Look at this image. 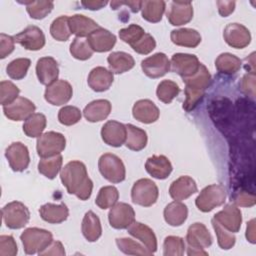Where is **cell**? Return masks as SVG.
Segmentation results:
<instances>
[{
  "label": "cell",
  "instance_id": "cell-53",
  "mask_svg": "<svg viewBox=\"0 0 256 256\" xmlns=\"http://www.w3.org/2000/svg\"><path fill=\"white\" fill-rule=\"evenodd\" d=\"M18 252L17 244L11 235L0 236V256H15Z\"/></svg>",
  "mask_w": 256,
  "mask_h": 256
},
{
  "label": "cell",
  "instance_id": "cell-30",
  "mask_svg": "<svg viewBox=\"0 0 256 256\" xmlns=\"http://www.w3.org/2000/svg\"><path fill=\"white\" fill-rule=\"evenodd\" d=\"M111 108V103L108 100L98 99L87 104L83 110V114L87 121L99 122L109 116Z\"/></svg>",
  "mask_w": 256,
  "mask_h": 256
},
{
  "label": "cell",
  "instance_id": "cell-16",
  "mask_svg": "<svg viewBox=\"0 0 256 256\" xmlns=\"http://www.w3.org/2000/svg\"><path fill=\"white\" fill-rule=\"evenodd\" d=\"M35 109V104L25 97H18L12 103L3 106L5 116L13 121L26 120L34 113Z\"/></svg>",
  "mask_w": 256,
  "mask_h": 256
},
{
  "label": "cell",
  "instance_id": "cell-39",
  "mask_svg": "<svg viewBox=\"0 0 256 256\" xmlns=\"http://www.w3.org/2000/svg\"><path fill=\"white\" fill-rule=\"evenodd\" d=\"M62 163L63 158L61 154L53 157L42 158L38 163V171L45 177L49 179H54L61 170Z\"/></svg>",
  "mask_w": 256,
  "mask_h": 256
},
{
  "label": "cell",
  "instance_id": "cell-19",
  "mask_svg": "<svg viewBox=\"0 0 256 256\" xmlns=\"http://www.w3.org/2000/svg\"><path fill=\"white\" fill-rule=\"evenodd\" d=\"M167 19L173 26H181L193 18V6L189 1H172L166 13Z\"/></svg>",
  "mask_w": 256,
  "mask_h": 256
},
{
  "label": "cell",
  "instance_id": "cell-61",
  "mask_svg": "<svg viewBox=\"0 0 256 256\" xmlns=\"http://www.w3.org/2000/svg\"><path fill=\"white\" fill-rule=\"evenodd\" d=\"M188 255H207L208 253L205 252L203 249H193L188 247Z\"/></svg>",
  "mask_w": 256,
  "mask_h": 256
},
{
  "label": "cell",
  "instance_id": "cell-5",
  "mask_svg": "<svg viewBox=\"0 0 256 256\" xmlns=\"http://www.w3.org/2000/svg\"><path fill=\"white\" fill-rule=\"evenodd\" d=\"M98 168L102 176L111 183H120L125 179V166L115 154L105 153L101 155L98 161Z\"/></svg>",
  "mask_w": 256,
  "mask_h": 256
},
{
  "label": "cell",
  "instance_id": "cell-20",
  "mask_svg": "<svg viewBox=\"0 0 256 256\" xmlns=\"http://www.w3.org/2000/svg\"><path fill=\"white\" fill-rule=\"evenodd\" d=\"M186 240L189 248L205 249L212 244V236L203 223L196 222L189 226Z\"/></svg>",
  "mask_w": 256,
  "mask_h": 256
},
{
  "label": "cell",
  "instance_id": "cell-10",
  "mask_svg": "<svg viewBox=\"0 0 256 256\" xmlns=\"http://www.w3.org/2000/svg\"><path fill=\"white\" fill-rule=\"evenodd\" d=\"M108 220L111 227L115 229H127L133 222H135L134 209L127 203H116L109 211Z\"/></svg>",
  "mask_w": 256,
  "mask_h": 256
},
{
  "label": "cell",
  "instance_id": "cell-42",
  "mask_svg": "<svg viewBox=\"0 0 256 256\" xmlns=\"http://www.w3.org/2000/svg\"><path fill=\"white\" fill-rule=\"evenodd\" d=\"M69 17L63 15L53 20L50 26V33L57 41H67L71 36V30L69 27Z\"/></svg>",
  "mask_w": 256,
  "mask_h": 256
},
{
  "label": "cell",
  "instance_id": "cell-48",
  "mask_svg": "<svg viewBox=\"0 0 256 256\" xmlns=\"http://www.w3.org/2000/svg\"><path fill=\"white\" fill-rule=\"evenodd\" d=\"M185 242L178 236H167L163 243V254L165 256H181L185 251Z\"/></svg>",
  "mask_w": 256,
  "mask_h": 256
},
{
  "label": "cell",
  "instance_id": "cell-1",
  "mask_svg": "<svg viewBox=\"0 0 256 256\" xmlns=\"http://www.w3.org/2000/svg\"><path fill=\"white\" fill-rule=\"evenodd\" d=\"M60 179L69 194H74L83 201L90 198L93 182L88 177L85 164L81 161L68 162L60 172Z\"/></svg>",
  "mask_w": 256,
  "mask_h": 256
},
{
  "label": "cell",
  "instance_id": "cell-27",
  "mask_svg": "<svg viewBox=\"0 0 256 256\" xmlns=\"http://www.w3.org/2000/svg\"><path fill=\"white\" fill-rule=\"evenodd\" d=\"M128 233L139 239L144 246L151 252L154 253L157 250V239L153 230L140 222H133L128 228Z\"/></svg>",
  "mask_w": 256,
  "mask_h": 256
},
{
  "label": "cell",
  "instance_id": "cell-57",
  "mask_svg": "<svg viewBox=\"0 0 256 256\" xmlns=\"http://www.w3.org/2000/svg\"><path fill=\"white\" fill-rule=\"evenodd\" d=\"M40 256H44V255H60L63 256L65 255V250L64 247L62 245V243L60 241H52L51 244L44 249L43 251H41L39 253Z\"/></svg>",
  "mask_w": 256,
  "mask_h": 256
},
{
  "label": "cell",
  "instance_id": "cell-46",
  "mask_svg": "<svg viewBox=\"0 0 256 256\" xmlns=\"http://www.w3.org/2000/svg\"><path fill=\"white\" fill-rule=\"evenodd\" d=\"M93 52L87 39L76 37L70 44V53L75 59L82 61L87 60L93 55Z\"/></svg>",
  "mask_w": 256,
  "mask_h": 256
},
{
  "label": "cell",
  "instance_id": "cell-9",
  "mask_svg": "<svg viewBox=\"0 0 256 256\" xmlns=\"http://www.w3.org/2000/svg\"><path fill=\"white\" fill-rule=\"evenodd\" d=\"M200 61L196 55L187 53L173 54L170 66L173 72L180 75L183 79L193 76L200 68Z\"/></svg>",
  "mask_w": 256,
  "mask_h": 256
},
{
  "label": "cell",
  "instance_id": "cell-18",
  "mask_svg": "<svg viewBox=\"0 0 256 256\" xmlns=\"http://www.w3.org/2000/svg\"><path fill=\"white\" fill-rule=\"evenodd\" d=\"M127 128L126 125L115 120L106 122L101 129L102 140L112 147H120L126 141Z\"/></svg>",
  "mask_w": 256,
  "mask_h": 256
},
{
  "label": "cell",
  "instance_id": "cell-36",
  "mask_svg": "<svg viewBox=\"0 0 256 256\" xmlns=\"http://www.w3.org/2000/svg\"><path fill=\"white\" fill-rule=\"evenodd\" d=\"M166 3L162 0L160 1H142L141 3V12L142 17L148 22L157 23L161 21L162 16L165 12Z\"/></svg>",
  "mask_w": 256,
  "mask_h": 256
},
{
  "label": "cell",
  "instance_id": "cell-7",
  "mask_svg": "<svg viewBox=\"0 0 256 256\" xmlns=\"http://www.w3.org/2000/svg\"><path fill=\"white\" fill-rule=\"evenodd\" d=\"M66 146V139L63 134L49 131L37 139V153L41 158H48L59 155Z\"/></svg>",
  "mask_w": 256,
  "mask_h": 256
},
{
  "label": "cell",
  "instance_id": "cell-49",
  "mask_svg": "<svg viewBox=\"0 0 256 256\" xmlns=\"http://www.w3.org/2000/svg\"><path fill=\"white\" fill-rule=\"evenodd\" d=\"M145 33L146 32L141 26L137 24H131L128 27L119 30V37L123 42L129 44L132 47L144 36Z\"/></svg>",
  "mask_w": 256,
  "mask_h": 256
},
{
  "label": "cell",
  "instance_id": "cell-22",
  "mask_svg": "<svg viewBox=\"0 0 256 256\" xmlns=\"http://www.w3.org/2000/svg\"><path fill=\"white\" fill-rule=\"evenodd\" d=\"M198 191L197 184L190 176H181L173 181L169 187V194L172 199L182 201L189 198Z\"/></svg>",
  "mask_w": 256,
  "mask_h": 256
},
{
  "label": "cell",
  "instance_id": "cell-33",
  "mask_svg": "<svg viewBox=\"0 0 256 256\" xmlns=\"http://www.w3.org/2000/svg\"><path fill=\"white\" fill-rule=\"evenodd\" d=\"M81 230H82L83 236L89 242H95L100 238L102 234L101 222L99 217L93 211H88L84 215V218L82 220Z\"/></svg>",
  "mask_w": 256,
  "mask_h": 256
},
{
  "label": "cell",
  "instance_id": "cell-35",
  "mask_svg": "<svg viewBox=\"0 0 256 256\" xmlns=\"http://www.w3.org/2000/svg\"><path fill=\"white\" fill-rule=\"evenodd\" d=\"M127 136L125 145L128 149L133 151H140L146 147L147 144V133L145 130L136 127L132 124H127Z\"/></svg>",
  "mask_w": 256,
  "mask_h": 256
},
{
  "label": "cell",
  "instance_id": "cell-60",
  "mask_svg": "<svg viewBox=\"0 0 256 256\" xmlns=\"http://www.w3.org/2000/svg\"><path fill=\"white\" fill-rule=\"evenodd\" d=\"M246 238L252 244L255 243V219H251L247 223L246 227Z\"/></svg>",
  "mask_w": 256,
  "mask_h": 256
},
{
  "label": "cell",
  "instance_id": "cell-34",
  "mask_svg": "<svg viewBox=\"0 0 256 256\" xmlns=\"http://www.w3.org/2000/svg\"><path fill=\"white\" fill-rule=\"evenodd\" d=\"M110 71L115 74H121L129 71L135 65L134 58L123 51H116L109 54L107 57Z\"/></svg>",
  "mask_w": 256,
  "mask_h": 256
},
{
  "label": "cell",
  "instance_id": "cell-21",
  "mask_svg": "<svg viewBox=\"0 0 256 256\" xmlns=\"http://www.w3.org/2000/svg\"><path fill=\"white\" fill-rule=\"evenodd\" d=\"M36 74L41 84L49 86L54 83L59 75L57 61L50 56L40 58L36 64Z\"/></svg>",
  "mask_w": 256,
  "mask_h": 256
},
{
  "label": "cell",
  "instance_id": "cell-56",
  "mask_svg": "<svg viewBox=\"0 0 256 256\" xmlns=\"http://www.w3.org/2000/svg\"><path fill=\"white\" fill-rule=\"evenodd\" d=\"M255 75L254 72L251 73H247L246 75H244V77L242 78L241 84H240V88L241 91L247 95H251L252 97H254V87H255Z\"/></svg>",
  "mask_w": 256,
  "mask_h": 256
},
{
  "label": "cell",
  "instance_id": "cell-12",
  "mask_svg": "<svg viewBox=\"0 0 256 256\" xmlns=\"http://www.w3.org/2000/svg\"><path fill=\"white\" fill-rule=\"evenodd\" d=\"M73 95V89L71 84L66 80H57L54 83L47 86L44 98L45 100L55 106L66 104Z\"/></svg>",
  "mask_w": 256,
  "mask_h": 256
},
{
  "label": "cell",
  "instance_id": "cell-25",
  "mask_svg": "<svg viewBox=\"0 0 256 256\" xmlns=\"http://www.w3.org/2000/svg\"><path fill=\"white\" fill-rule=\"evenodd\" d=\"M114 80L113 73L104 67L93 68L88 75V85L96 92H103L110 88Z\"/></svg>",
  "mask_w": 256,
  "mask_h": 256
},
{
  "label": "cell",
  "instance_id": "cell-11",
  "mask_svg": "<svg viewBox=\"0 0 256 256\" xmlns=\"http://www.w3.org/2000/svg\"><path fill=\"white\" fill-rule=\"evenodd\" d=\"M13 37L16 43L20 44L27 50L37 51L42 49L45 45V35L43 31L35 25L27 26L24 30Z\"/></svg>",
  "mask_w": 256,
  "mask_h": 256
},
{
  "label": "cell",
  "instance_id": "cell-2",
  "mask_svg": "<svg viewBox=\"0 0 256 256\" xmlns=\"http://www.w3.org/2000/svg\"><path fill=\"white\" fill-rule=\"evenodd\" d=\"M185 83V101L183 103V109L187 112L192 111L201 102L204 97L206 89L211 84V74L205 65L201 63L199 70L191 77L184 78Z\"/></svg>",
  "mask_w": 256,
  "mask_h": 256
},
{
  "label": "cell",
  "instance_id": "cell-45",
  "mask_svg": "<svg viewBox=\"0 0 256 256\" xmlns=\"http://www.w3.org/2000/svg\"><path fill=\"white\" fill-rule=\"evenodd\" d=\"M31 65V61L28 58H17L11 61L7 67H6V72L8 76L14 80H21L23 79L27 72L28 69Z\"/></svg>",
  "mask_w": 256,
  "mask_h": 256
},
{
  "label": "cell",
  "instance_id": "cell-54",
  "mask_svg": "<svg viewBox=\"0 0 256 256\" xmlns=\"http://www.w3.org/2000/svg\"><path fill=\"white\" fill-rule=\"evenodd\" d=\"M14 43H15L14 37L4 33L0 34V58L1 59H4L10 53L13 52L15 48Z\"/></svg>",
  "mask_w": 256,
  "mask_h": 256
},
{
  "label": "cell",
  "instance_id": "cell-44",
  "mask_svg": "<svg viewBox=\"0 0 256 256\" xmlns=\"http://www.w3.org/2000/svg\"><path fill=\"white\" fill-rule=\"evenodd\" d=\"M116 244L120 251L128 255H152L146 247L131 238H117Z\"/></svg>",
  "mask_w": 256,
  "mask_h": 256
},
{
  "label": "cell",
  "instance_id": "cell-17",
  "mask_svg": "<svg viewBox=\"0 0 256 256\" xmlns=\"http://www.w3.org/2000/svg\"><path fill=\"white\" fill-rule=\"evenodd\" d=\"M214 219L226 230L236 233L240 230L242 214L240 209L233 203L227 204L221 211L214 215Z\"/></svg>",
  "mask_w": 256,
  "mask_h": 256
},
{
  "label": "cell",
  "instance_id": "cell-32",
  "mask_svg": "<svg viewBox=\"0 0 256 256\" xmlns=\"http://www.w3.org/2000/svg\"><path fill=\"white\" fill-rule=\"evenodd\" d=\"M165 221L171 226H180L182 225L188 216L187 206L180 201H173L169 203L163 212Z\"/></svg>",
  "mask_w": 256,
  "mask_h": 256
},
{
  "label": "cell",
  "instance_id": "cell-28",
  "mask_svg": "<svg viewBox=\"0 0 256 256\" xmlns=\"http://www.w3.org/2000/svg\"><path fill=\"white\" fill-rule=\"evenodd\" d=\"M41 218L51 224H59L64 222L69 216V210L65 203L53 204L46 203L39 209Z\"/></svg>",
  "mask_w": 256,
  "mask_h": 256
},
{
  "label": "cell",
  "instance_id": "cell-50",
  "mask_svg": "<svg viewBox=\"0 0 256 256\" xmlns=\"http://www.w3.org/2000/svg\"><path fill=\"white\" fill-rule=\"evenodd\" d=\"M81 119V111L71 105L62 107L58 112V120L65 126H71L79 122Z\"/></svg>",
  "mask_w": 256,
  "mask_h": 256
},
{
  "label": "cell",
  "instance_id": "cell-24",
  "mask_svg": "<svg viewBox=\"0 0 256 256\" xmlns=\"http://www.w3.org/2000/svg\"><path fill=\"white\" fill-rule=\"evenodd\" d=\"M133 117L139 122L150 124L158 120L160 111L158 107L149 99H141L135 102L132 108Z\"/></svg>",
  "mask_w": 256,
  "mask_h": 256
},
{
  "label": "cell",
  "instance_id": "cell-55",
  "mask_svg": "<svg viewBox=\"0 0 256 256\" xmlns=\"http://www.w3.org/2000/svg\"><path fill=\"white\" fill-rule=\"evenodd\" d=\"M233 201L236 205L242 207H251L255 204V196L253 193L246 191L235 192L233 196Z\"/></svg>",
  "mask_w": 256,
  "mask_h": 256
},
{
  "label": "cell",
  "instance_id": "cell-14",
  "mask_svg": "<svg viewBox=\"0 0 256 256\" xmlns=\"http://www.w3.org/2000/svg\"><path fill=\"white\" fill-rule=\"evenodd\" d=\"M141 68L144 74L149 78H160L169 72L171 68L170 60L164 53H155L142 60Z\"/></svg>",
  "mask_w": 256,
  "mask_h": 256
},
{
  "label": "cell",
  "instance_id": "cell-4",
  "mask_svg": "<svg viewBox=\"0 0 256 256\" xmlns=\"http://www.w3.org/2000/svg\"><path fill=\"white\" fill-rule=\"evenodd\" d=\"M227 197L224 186L212 184L203 188L195 200L197 208L202 212H209L224 204Z\"/></svg>",
  "mask_w": 256,
  "mask_h": 256
},
{
  "label": "cell",
  "instance_id": "cell-13",
  "mask_svg": "<svg viewBox=\"0 0 256 256\" xmlns=\"http://www.w3.org/2000/svg\"><path fill=\"white\" fill-rule=\"evenodd\" d=\"M5 156L11 169L15 172L24 171L30 163L28 148L21 142H13L10 144L6 148Z\"/></svg>",
  "mask_w": 256,
  "mask_h": 256
},
{
  "label": "cell",
  "instance_id": "cell-38",
  "mask_svg": "<svg viewBox=\"0 0 256 256\" xmlns=\"http://www.w3.org/2000/svg\"><path fill=\"white\" fill-rule=\"evenodd\" d=\"M46 117L42 113H33L23 124V132L31 138L40 137L46 127Z\"/></svg>",
  "mask_w": 256,
  "mask_h": 256
},
{
  "label": "cell",
  "instance_id": "cell-6",
  "mask_svg": "<svg viewBox=\"0 0 256 256\" xmlns=\"http://www.w3.org/2000/svg\"><path fill=\"white\" fill-rule=\"evenodd\" d=\"M159 196L157 185L148 178H142L137 180L131 190V199L133 203L150 207L156 203Z\"/></svg>",
  "mask_w": 256,
  "mask_h": 256
},
{
  "label": "cell",
  "instance_id": "cell-8",
  "mask_svg": "<svg viewBox=\"0 0 256 256\" xmlns=\"http://www.w3.org/2000/svg\"><path fill=\"white\" fill-rule=\"evenodd\" d=\"M2 218L10 229L23 228L30 219L29 209L20 201H12L2 208Z\"/></svg>",
  "mask_w": 256,
  "mask_h": 256
},
{
  "label": "cell",
  "instance_id": "cell-26",
  "mask_svg": "<svg viewBox=\"0 0 256 256\" xmlns=\"http://www.w3.org/2000/svg\"><path fill=\"white\" fill-rule=\"evenodd\" d=\"M146 171L156 179H165L172 172V164L164 155H153L146 160Z\"/></svg>",
  "mask_w": 256,
  "mask_h": 256
},
{
  "label": "cell",
  "instance_id": "cell-59",
  "mask_svg": "<svg viewBox=\"0 0 256 256\" xmlns=\"http://www.w3.org/2000/svg\"><path fill=\"white\" fill-rule=\"evenodd\" d=\"M108 2L107 1H93V0H84L81 1V5L89 10H99L103 8Z\"/></svg>",
  "mask_w": 256,
  "mask_h": 256
},
{
  "label": "cell",
  "instance_id": "cell-41",
  "mask_svg": "<svg viewBox=\"0 0 256 256\" xmlns=\"http://www.w3.org/2000/svg\"><path fill=\"white\" fill-rule=\"evenodd\" d=\"M180 93V88L178 84L172 80H163L161 81L156 90L157 98L166 104L172 102V100L178 96Z\"/></svg>",
  "mask_w": 256,
  "mask_h": 256
},
{
  "label": "cell",
  "instance_id": "cell-58",
  "mask_svg": "<svg viewBox=\"0 0 256 256\" xmlns=\"http://www.w3.org/2000/svg\"><path fill=\"white\" fill-rule=\"evenodd\" d=\"M235 2L234 1H217L218 11L222 17L229 16L235 9Z\"/></svg>",
  "mask_w": 256,
  "mask_h": 256
},
{
  "label": "cell",
  "instance_id": "cell-15",
  "mask_svg": "<svg viewBox=\"0 0 256 256\" xmlns=\"http://www.w3.org/2000/svg\"><path fill=\"white\" fill-rule=\"evenodd\" d=\"M225 42L232 48L242 49L251 42V34L248 28L239 23L228 24L223 32Z\"/></svg>",
  "mask_w": 256,
  "mask_h": 256
},
{
  "label": "cell",
  "instance_id": "cell-3",
  "mask_svg": "<svg viewBox=\"0 0 256 256\" xmlns=\"http://www.w3.org/2000/svg\"><path fill=\"white\" fill-rule=\"evenodd\" d=\"M20 239L25 253L31 255L35 253L39 254L41 251L46 249L53 241V235L48 230L31 227L23 231Z\"/></svg>",
  "mask_w": 256,
  "mask_h": 256
},
{
  "label": "cell",
  "instance_id": "cell-31",
  "mask_svg": "<svg viewBox=\"0 0 256 256\" xmlns=\"http://www.w3.org/2000/svg\"><path fill=\"white\" fill-rule=\"evenodd\" d=\"M171 41L178 46L195 48L201 42L200 33L192 28H181L171 31Z\"/></svg>",
  "mask_w": 256,
  "mask_h": 256
},
{
  "label": "cell",
  "instance_id": "cell-29",
  "mask_svg": "<svg viewBox=\"0 0 256 256\" xmlns=\"http://www.w3.org/2000/svg\"><path fill=\"white\" fill-rule=\"evenodd\" d=\"M69 27L72 34L79 38L88 37L94 30L100 26L93 19L81 14H75L69 17Z\"/></svg>",
  "mask_w": 256,
  "mask_h": 256
},
{
  "label": "cell",
  "instance_id": "cell-43",
  "mask_svg": "<svg viewBox=\"0 0 256 256\" xmlns=\"http://www.w3.org/2000/svg\"><path fill=\"white\" fill-rule=\"evenodd\" d=\"M21 3L26 5V10L30 17L37 20L45 18L54 7L52 1H28Z\"/></svg>",
  "mask_w": 256,
  "mask_h": 256
},
{
  "label": "cell",
  "instance_id": "cell-47",
  "mask_svg": "<svg viewBox=\"0 0 256 256\" xmlns=\"http://www.w3.org/2000/svg\"><path fill=\"white\" fill-rule=\"evenodd\" d=\"M211 223L215 230L218 245L220 246V248H222L224 250H228V249L232 248L235 245V241H236L234 234L232 232L226 230L224 227H222L214 218L211 220Z\"/></svg>",
  "mask_w": 256,
  "mask_h": 256
},
{
  "label": "cell",
  "instance_id": "cell-52",
  "mask_svg": "<svg viewBox=\"0 0 256 256\" xmlns=\"http://www.w3.org/2000/svg\"><path fill=\"white\" fill-rule=\"evenodd\" d=\"M155 47H156V41L153 38V36L150 35L149 33H145L144 36L136 44L132 46V49L138 54L146 55L152 52L155 49Z\"/></svg>",
  "mask_w": 256,
  "mask_h": 256
},
{
  "label": "cell",
  "instance_id": "cell-23",
  "mask_svg": "<svg viewBox=\"0 0 256 256\" xmlns=\"http://www.w3.org/2000/svg\"><path fill=\"white\" fill-rule=\"evenodd\" d=\"M87 41L93 51L107 52L114 47L116 36L107 29L99 27L87 37Z\"/></svg>",
  "mask_w": 256,
  "mask_h": 256
},
{
  "label": "cell",
  "instance_id": "cell-40",
  "mask_svg": "<svg viewBox=\"0 0 256 256\" xmlns=\"http://www.w3.org/2000/svg\"><path fill=\"white\" fill-rule=\"evenodd\" d=\"M119 199L118 189L114 186L102 187L96 197L95 203L101 209H107L113 207Z\"/></svg>",
  "mask_w": 256,
  "mask_h": 256
},
{
  "label": "cell",
  "instance_id": "cell-51",
  "mask_svg": "<svg viewBox=\"0 0 256 256\" xmlns=\"http://www.w3.org/2000/svg\"><path fill=\"white\" fill-rule=\"evenodd\" d=\"M20 90L11 81H1L0 83V102L3 106L12 103L18 98Z\"/></svg>",
  "mask_w": 256,
  "mask_h": 256
},
{
  "label": "cell",
  "instance_id": "cell-37",
  "mask_svg": "<svg viewBox=\"0 0 256 256\" xmlns=\"http://www.w3.org/2000/svg\"><path fill=\"white\" fill-rule=\"evenodd\" d=\"M242 61L237 56L231 53H222L215 60V67L218 72L232 75L239 71L241 68Z\"/></svg>",
  "mask_w": 256,
  "mask_h": 256
}]
</instances>
